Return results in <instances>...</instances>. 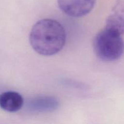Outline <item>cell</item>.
Instances as JSON below:
<instances>
[{
  "label": "cell",
  "mask_w": 124,
  "mask_h": 124,
  "mask_svg": "<svg viewBox=\"0 0 124 124\" xmlns=\"http://www.w3.org/2000/svg\"><path fill=\"white\" fill-rule=\"evenodd\" d=\"M96 0H58L60 9L67 15L79 18L87 15L93 10Z\"/></svg>",
  "instance_id": "3"
},
{
  "label": "cell",
  "mask_w": 124,
  "mask_h": 124,
  "mask_svg": "<svg viewBox=\"0 0 124 124\" xmlns=\"http://www.w3.org/2000/svg\"><path fill=\"white\" fill-rule=\"evenodd\" d=\"M24 105V99L18 92L7 91L0 94V107L4 111L15 113Z\"/></svg>",
  "instance_id": "6"
},
{
  "label": "cell",
  "mask_w": 124,
  "mask_h": 124,
  "mask_svg": "<svg viewBox=\"0 0 124 124\" xmlns=\"http://www.w3.org/2000/svg\"><path fill=\"white\" fill-rule=\"evenodd\" d=\"M93 48L95 54L101 60L108 62L118 60L124 53L122 35L105 27L94 38Z\"/></svg>",
  "instance_id": "2"
},
{
  "label": "cell",
  "mask_w": 124,
  "mask_h": 124,
  "mask_svg": "<svg viewBox=\"0 0 124 124\" xmlns=\"http://www.w3.org/2000/svg\"><path fill=\"white\" fill-rule=\"evenodd\" d=\"M59 105V101L54 97L43 96L30 101L27 107L29 111L33 113H47L54 111Z\"/></svg>",
  "instance_id": "5"
},
{
  "label": "cell",
  "mask_w": 124,
  "mask_h": 124,
  "mask_svg": "<svg viewBox=\"0 0 124 124\" xmlns=\"http://www.w3.org/2000/svg\"><path fill=\"white\" fill-rule=\"evenodd\" d=\"M65 29L57 21L44 19L33 26L29 41L34 50L39 54L52 56L59 53L66 42Z\"/></svg>",
  "instance_id": "1"
},
{
  "label": "cell",
  "mask_w": 124,
  "mask_h": 124,
  "mask_svg": "<svg viewBox=\"0 0 124 124\" xmlns=\"http://www.w3.org/2000/svg\"><path fill=\"white\" fill-rule=\"evenodd\" d=\"M105 28L114 30L121 35L124 34V2L118 1L114 6L106 20Z\"/></svg>",
  "instance_id": "4"
}]
</instances>
